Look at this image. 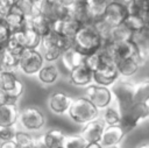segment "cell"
Wrapping results in <instances>:
<instances>
[{"label": "cell", "mask_w": 149, "mask_h": 148, "mask_svg": "<svg viewBox=\"0 0 149 148\" xmlns=\"http://www.w3.org/2000/svg\"><path fill=\"white\" fill-rule=\"evenodd\" d=\"M112 94L118 104V111L120 114L125 113L135 101H134V84L127 80L118 79L112 85Z\"/></svg>", "instance_id": "cell-4"}, {"label": "cell", "mask_w": 149, "mask_h": 148, "mask_svg": "<svg viewBox=\"0 0 149 148\" xmlns=\"http://www.w3.org/2000/svg\"><path fill=\"white\" fill-rule=\"evenodd\" d=\"M149 100V77L142 82L134 84V101H146Z\"/></svg>", "instance_id": "cell-29"}, {"label": "cell", "mask_w": 149, "mask_h": 148, "mask_svg": "<svg viewBox=\"0 0 149 148\" xmlns=\"http://www.w3.org/2000/svg\"><path fill=\"white\" fill-rule=\"evenodd\" d=\"M105 127L106 126L101 119H94L84 125L79 135L87 143H99Z\"/></svg>", "instance_id": "cell-12"}, {"label": "cell", "mask_w": 149, "mask_h": 148, "mask_svg": "<svg viewBox=\"0 0 149 148\" xmlns=\"http://www.w3.org/2000/svg\"><path fill=\"white\" fill-rule=\"evenodd\" d=\"M65 136L66 135L61 129H49L43 135H41V140L47 148H57L63 146Z\"/></svg>", "instance_id": "cell-22"}, {"label": "cell", "mask_w": 149, "mask_h": 148, "mask_svg": "<svg viewBox=\"0 0 149 148\" xmlns=\"http://www.w3.org/2000/svg\"><path fill=\"white\" fill-rule=\"evenodd\" d=\"M136 58L142 62H146V57L141 52V48L133 41H126L122 43H114V59H128Z\"/></svg>", "instance_id": "cell-10"}, {"label": "cell", "mask_w": 149, "mask_h": 148, "mask_svg": "<svg viewBox=\"0 0 149 148\" xmlns=\"http://www.w3.org/2000/svg\"><path fill=\"white\" fill-rule=\"evenodd\" d=\"M149 7V0H132L127 5L128 14H135L147 20V12ZM148 21V20H147ZM149 23V22H148Z\"/></svg>", "instance_id": "cell-28"}, {"label": "cell", "mask_w": 149, "mask_h": 148, "mask_svg": "<svg viewBox=\"0 0 149 148\" xmlns=\"http://www.w3.org/2000/svg\"><path fill=\"white\" fill-rule=\"evenodd\" d=\"M70 82L76 86H88L93 82V73L84 64H80L70 71Z\"/></svg>", "instance_id": "cell-15"}, {"label": "cell", "mask_w": 149, "mask_h": 148, "mask_svg": "<svg viewBox=\"0 0 149 148\" xmlns=\"http://www.w3.org/2000/svg\"><path fill=\"white\" fill-rule=\"evenodd\" d=\"M147 20L149 22V7H148V12H147Z\"/></svg>", "instance_id": "cell-50"}, {"label": "cell", "mask_w": 149, "mask_h": 148, "mask_svg": "<svg viewBox=\"0 0 149 148\" xmlns=\"http://www.w3.org/2000/svg\"><path fill=\"white\" fill-rule=\"evenodd\" d=\"M69 17L78 21L80 24L90 23L86 1L85 0H73L69 6Z\"/></svg>", "instance_id": "cell-18"}, {"label": "cell", "mask_w": 149, "mask_h": 148, "mask_svg": "<svg viewBox=\"0 0 149 148\" xmlns=\"http://www.w3.org/2000/svg\"><path fill=\"white\" fill-rule=\"evenodd\" d=\"M20 79L15 75V72L10 71H0V91L10 92L16 86Z\"/></svg>", "instance_id": "cell-26"}, {"label": "cell", "mask_w": 149, "mask_h": 148, "mask_svg": "<svg viewBox=\"0 0 149 148\" xmlns=\"http://www.w3.org/2000/svg\"><path fill=\"white\" fill-rule=\"evenodd\" d=\"M26 33V49H37L41 44V36L33 29L23 27Z\"/></svg>", "instance_id": "cell-33"}, {"label": "cell", "mask_w": 149, "mask_h": 148, "mask_svg": "<svg viewBox=\"0 0 149 148\" xmlns=\"http://www.w3.org/2000/svg\"><path fill=\"white\" fill-rule=\"evenodd\" d=\"M81 27V24L73 20V19H65V20H58V19H54L50 22V29L51 31H54L57 35L61 36H65V37H70L73 38V36L76 35V33L78 31V29Z\"/></svg>", "instance_id": "cell-11"}, {"label": "cell", "mask_w": 149, "mask_h": 148, "mask_svg": "<svg viewBox=\"0 0 149 148\" xmlns=\"http://www.w3.org/2000/svg\"><path fill=\"white\" fill-rule=\"evenodd\" d=\"M91 24L93 26V28L95 29V31L99 34V36L101 37L102 43L109 41V36H111V31H112V27H109L101 17L91 22Z\"/></svg>", "instance_id": "cell-31"}, {"label": "cell", "mask_w": 149, "mask_h": 148, "mask_svg": "<svg viewBox=\"0 0 149 148\" xmlns=\"http://www.w3.org/2000/svg\"><path fill=\"white\" fill-rule=\"evenodd\" d=\"M123 24L134 34L136 31H140L141 29H143L144 27L148 26V21L140 16V15H135V14H128L127 17L123 21Z\"/></svg>", "instance_id": "cell-27"}, {"label": "cell", "mask_w": 149, "mask_h": 148, "mask_svg": "<svg viewBox=\"0 0 149 148\" xmlns=\"http://www.w3.org/2000/svg\"><path fill=\"white\" fill-rule=\"evenodd\" d=\"M125 132L122 131V128L118 125V126H106L101 139H100V146L102 148L106 147H112V146H119V143L121 142V140L125 136Z\"/></svg>", "instance_id": "cell-14"}, {"label": "cell", "mask_w": 149, "mask_h": 148, "mask_svg": "<svg viewBox=\"0 0 149 148\" xmlns=\"http://www.w3.org/2000/svg\"><path fill=\"white\" fill-rule=\"evenodd\" d=\"M52 17L58 20L69 19V6H64L62 3H54L52 5Z\"/></svg>", "instance_id": "cell-38"}, {"label": "cell", "mask_w": 149, "mask_h": 148, "mask_svg": "<svg viewBox=\"0 0 149 148\" xmlns=\"http://www.w3.org/2000/svg\"><path fill=\"white\" fill-rule=\"evenodd\" d=\"M19 69V57L13 55L6 47L0 50V71L15 72Z\"/></svg>", "instance_id": "cell-20"}, {"label": "cell", "mask_w": 149, "mask_h": 148, "mask_svg": "<svg viewBox=\"0 0 149 148\" xmlns=\"http://www.w3.org/2000/svg\"><path fill=\"white\" fill-rule=\"evenodd\" d=\"M132 38H133V33L123 23L112 28L111 36H109V42H112V43H122V42H126V41H130Z\"/></svg>", "instance_id": "cell-25"}, {"label": "cell", "mask_w": 149, "mask_h": 148, "mask_svg": "<svg viewBox=\"0 0 149 148\" xmlns=\"http://www.w3.org/2000/svg\"><path fill=\"white\" fill-rule=\"evenodd\" d=\"M19 112L17 105L0 104V128L14 126L17 122Z\"/></svg>", "instance_id": "cell-16"}, {"label": "cell", "mask_w": 149, "mask_h": 148, "mask_svg": "<svg viewBox=\"0 0 149 148\" xmlns=\"http://www.w3.org/2000/svg\"><path fill=\"white\" fill-rule=\"evenodd\" d=\"M73 48L81 55L87 56L98 51L101 48L102 41L91 23L81 24L76 35L73 36Z\"/></svg>", "instance_id": "cell-1"}, {"label": "cell", "mask_w": 149, "mask_h": 148, "mask_svg": "<svg viewBox=\"0 0 149 148\" xmlns=\"http://www.w3.org/2000/svg\"><path fill=\"white\" fill-rule=\"evenodd\" d=\"M62 49L58 48L57 45H52V47H49L47 49H43L42 50V56L44 58V62H48V63H52V62H56L61 58V55H62Z\"/></svg>", "instance_id": "cell-37"}, {"label": "cell", "mask_w": 149, "mask_h": 148, "mask_svg": "<svg viewBox=\"0 0 149 148\" xmlns=\"http://www.w3.org/2000/svg\"><path fill=\"white\" fill-rule=\"evenodd\" d=\"M73 101V98L66 94L65 92L56 91L50 94L48 99V106L49 108L56 113V114H63L69 111L71 104Z\"/></svg>", "instance_id": "cell-13"}, {"label": "cell", "mask_w": 149, "mask_h": 148, "mask_svg": "<svg viewBox=\"0 0 149 148\" xmlns=\"http://www.w3.org/2000/svg\"><path fill=\"white\" fill-rule=\"evenodd\" d=\"M56 1H57V0H44V2H47L48 5H51V6H52L54 3H56Z\"/></svg>", "instance_id": "cell-48"}, {"label": "cell", "mask_w": 149, "mask_h": 148, "mask_svg": "<svg viewBox=\"0 0 149 148\" xmlns=\"http://www.w3.org/2000/svg\"><path fill=\"white\" fill-rule=\"evenodd\" d=\"M33 1V3L35 5V6H37V7H41V5L43 3V1L44 0H31Z\"/></svg>", "instance_id": "cell-46"}, {"label": "cell", "mask_w": 149, "mask_h": 148, "mask_svg": "<svg viewBox=\"0 0 149 148\" xmlns=\"http://www.w3.org/2000/svg\"><path fill=\"white\" fill-rule=\"evenodd\" d=\"M85 1H86L90 23H91V22L102 17V15L107 8V5L109 3L111 0H85Z\"/></svg>", "instance_id": "cell-21"}, {"label": "cell", "mask_w": 149, "mask_h": 148, "mask_svg": "<svg viewBox=\"0 0 149 148\" xmlns=\"http://www.w3.org/2000/svg\"><path fill=\"white\" fill-rule=\"evenodd\" d=\"M86 148H102L100 146V143H88Z\"/></svg>", "instance_id": "cell-45"}, {"label": "cell", "mask_w": 149, "mask_h": 148, "mask_svg": "<svg viewBox=\"0 0 149 148\" xmlns=\"http://www.w3.org/2000/svg\"><path fill=\"white\" fill-rule=\"evenodd\" d=\"M3 20H5L6 24L9 27L10 31L21 29V28H23V24H24V16L14 6L9 10V13L3 17Z\"/></svg>", "instance_id": "cell-24"}, {"label": "cell", "mask_w": 149, "mask_h": 148, "mask_svg": "<svg viewBox=\"0 0 149 148\" xmlns=\"http://www.w3.org/2000/svg\"><path fill=\"white\" fill-rule=\"evenodd\" d=\"M21 127L26 131L34 132L42 129L45 125V117L41 110L35 106H27L19 112V119Z\"/></svg>", "instance_id": "cell-7"}, {"label": "cell", "mask_w": 149, "mask_h": 148, "mask_svg": "<svg viewBox=\"0 0 149 148\" xmlns=\"http://www.w3.org/2000/svg\"><path fill=\"white\" fill-rule=\"evenodd\" d=\"M15 134H16V129L14 128V126L0 128V142L14 140Z\"/></svg>", "instance_id": "cell-40"}, {"label": "cell", "mask_w": 149, "mask_h": 148, "mask_svg": "<svg viewBox=\"0 0 149 148\" xmlns=\"http://www.w3.org/2000/svg\"><path fill=\"white\" fill-rule=\"evenodd\" d=\"M3 47H6L13 55H15L16 57H20V55L22 54V51H23V47L22 45H20L16 41H14L12 37H9V40L7 41V43L3 45Z\"/></svg>", "instance_id": "cell-41"}, {"label": "cell", "mask_w": 149, "mask_h": 148, "mask_svg": "<svg viewBox=\"0 0 149 148\" xmlns=\"http://www.w3.org/2000/svg\"><path fill=\"white\" fill-rule=\"evenodd\" d=\"M106 148H119V146H112V147H106Z\"/></svg>", "instance_id": "cell-51"}, {"label": "cell", "mask_w": 149, "mask_h": 148, "mask_svg": "<svg viewBox=\"0 0 149 148\" xmlns=\"http://www.w3.org/2000/svg\"><path fill=\"white\" fill-rule=\"evenodd\" d=\"M59 77V71L56 65L54 64H47L41 68V70L37 72V78L42 84H54Z\"/></svg>", "instance_id": "cell-23"}, {"label": "cell", "mask_w": 149, "mask_h": 148, "mask_svg": "<svg viewBox=\"0 0 149 148\" xmlns=\"http://www.w3.org/2000/svg\"><path fill=\"white\" fill-rule=\"evenodd\" d=\"M100 56H101V65L97 71L93 72V82L97 85L109 87L119 79L116 64L113 59L104 57L101 54Z\"/></svg>", "instance_id": "cell-5"}, {"label": "cell", "mask_w": 149, "mask_h": 148, "mask_svg": "<svg viewBox=\"0 0 149 148\" xmlns=\"http://www.w3.org/2000/svg\"><path fill=\"white\" fill-rule=\"evenodd\" d=\"M115 64H116L119 76H122L125 78H129L137 72L139 68L143 64V62L140 59H136V58H128V59L116 61Z\"/></svg>", "instance_id": "cell-19"}, {"label": "cell", "mask_w": 149, "mask_h": 148, "mask_svg": "<svg viewBox=\"0 0 149 148\" xmlns=\"http://www.w3.org/2000/svg\"><path fill=\"white\" fill-rule=\"evenodd\" d=\"M137 148H149V143H142V145H140Z\"/></svg>", "instance_id": "cell-49"}, {"label": "cell", "mask_w": 149, "mask_h": 148, "mask_svg": "<svg viewBox=\"0 0 149 148\" xmlns=\"http://www.w3.org/2000/svg\"><path fill=\"white\" fill-rule=\"evenodd\" d=\"M84 57H85L84 55H81L78 50H76L73 47H71L62 52L59 59H61L63 66L70 72L76 66L84 63Z\"/></svg>", "instance_id": "cell-17"}, {"label": "cell", "mask_w": 149, "mask_h": 148, "mask_svg": "<svg viewBox=\"0 0 149 148\" xmlns=\"http://www.w3.org/2000/svg\"><path fill=\"white\" fill-rule=\"evenodd\" d=\"M14 141H15L17 148H33L34 142H35V138L27 132L16 131V134L14 136Z\"/></svg>", "instance_id": "cell-32"}, {"label": "cell", "mask_w": 149, "mask_h": 148, "mask_svg": "<svg viewBox=\"0 0 149 148\" xmlns=\"http://www.w3.org/2000/svg\"><path fill=\"white\" fill-rule=\"evenodd\" d=\"M149 118V104L146 101L134 103L125 113L121 114L119 126L122 128L125 134L132 132L140 121Z\"/></svg>", "instance_id": "cell-3"}, {"label": "cell", "mask_w": 149, "mask_h": 148, "mask_svg": "<svg viewBox=\"0 0 149 148\" xmlns=\"http://www.w3.org/2000/svg\"><path fill=\"white\" fill-rule=\"evenodd\" d=\"M1 48H2V45H0V50H1Z\"/></svg>", "instance_id": "cell-54"}, {"label": "cell", "mask_w": 149, "mask_h": 148, "mask_svg": "<svg viewBox=\"0 0 149 148\" xmlns=\"http://www.w3.org/2000/svg\"><path fill=\"white\" fill-rule=\"evenodd\" d=\"M14 7L24 16V17H30L34 9L35 5L33 3L31 0H15Z\"/></svg>", "instance_id": "cell-36"}, {"label": "cell", "mask_w": 149, "mask_h": 148, "mask_svg": "<svg viewBox=\"0 0 149 148\" xmlns=\"http://www.w3.org/2000/svg\"><path fill=\"white\" fill-rule=\"evenodd\" d=\"M87 142L79 135V134H72V135H66L63 146L65 148H86Z\"/></svg>", "instance_id": "cell-35"}, {"label": "cell", "mask_w": 149, "mask_h": 148, "mask_svg": "<svg viewBox=\"0 0 149 148\" xmlns=\"http://www.w3.org/2000/svg\"><path fill=\"white\" fill-rule=\"evenodd\" d=\"M105 126H118L121 120V114L118 111V108L108 106L104 110L102 113V119Z\"/></svg>", "instance_id": "cell-30"}, {"label": "cell", "mask_w": 149, "mask_h": 148, "mask_svg": "<svg viewBox=\"0 0 149 148\" xmlns=\"http://www.w3.org/2000/svg\"><path fill=\"white\" fill-rule=\"evenodd\" d=\"M69 117L76 124L85 125L99 117V110L93 105V103L86 97H79L73 99L69 111Z\"/></svg>", "instance_id": "cell-2"}, {"label": "cell", "mask_w": 149, "mask_h": 148, "mask_svg": "<svg viewBox=\"0 0 149 148\" xmlns=\"http://www.w3.org/2000/svg\"><path fill=\"white\" fill-rule=\"evenodd\" d=\"M15 0H0V19H3L13 8Z\"/></svg>", "instance_id": "cell-42"}, {"label": "cell", "mask_w": 149, "mask_h": 148, "mask_svg": "<svg viewBox=\"0 0 149 148\" xmlns=\"http://www.w3.org/2000/svg\"><path fill=\"white\" fill-rule=\"evenodd\" d=\"M44 65V58L42 52L37 49H23L19 57V69L28 76L37 75L41 68Z\"/></svg>", "instance_id": "cell-6"}, {"label": "cell", "mask_w": 149, "mask_h": 148, "mask_svg": "<svg viewBox=\"0 0 149 148\" xmlns=\"http://www.w3.org/2000/svg\"><path fill=\"white\" fill-rule=\"evenodd\" d=\"M148 29H149V23H148Z\"/></svg>", "instance_id": "cell-55"}, {"label": "cell", "mask_w": 149, "mask_h": 148, "mask_svg": "<svg viewBox=\"0 0 149 148\" xmlns=\"http://www.w3.org/2000/svg\"><path fill=\"white\" fill-rule=\"evenodd\" d=\"M128 15V9L126 5H122L120 2L116 1H109V3L107 5V8L102 15V20L112 28L123 23L125 19Z\"/></svg>", "instance_id": "cell-9"}, {"label": "cell", "mask_w": 149, "mask_h": 148, "mask_svg": "<svg viewBox=\"0 0 149 148\" xmlns=\"http://www.w3.org/2000/svg\"><path fill=\"white\" fill-rule=\"evenodd\" d=\"M33 148H47V147L43 145V142H42V140H41V136H40V138H35V142H34Z\"/></svg>", "instance_id": "cell-44"}, {"label": "cell", "mask_w": 149, "mask_h": 148, "mask_svg": "<svg viewBox=\"0 0 149 148\" xmlns=\"http://www.w3.org/2000/svg\"><path fill=\"white\" fill-rule=\"evenodd\" d=\"M90 71H92V73L94 71H97L100 65H101V56H100V52L99 50L93 52V54H90L87 56L84 57V63H83Z\"/></svg>", "instance_id": "cell-34"}, {"label": "cell", "mask_w": 149, "mask_h": 148, "mask_svg": "<svg viewBox=\"0 0 149 148\" xmlns=\"http://www.w3.org/2000/svg\"><path fill=\"white\" fill-rule=\"evenodd\" d=\"M10 34H12V31H10L9 27L6 24L5 20L0 19V45L3 47L7 43V41L10 37Z\"/></svg>", "instance_id": "cell-39"}, {"label": "cell", "mask_w": 149, "mask_h": 148, "mask_svg": "<svg viewBox=\"0 0 149 148\" xmlns=\"http://www.w3.org/2000/svg\"><path fill=\"white\" fill-rule=\"evenodd\" d=\"M57 148H65L64 146H59V147H57Z\"/></svg>", "instance_id": "cell-53"}, {"label": "cell", "mask_w": 149, "mask_h": 148, "mask_svg": "<svg viewBox=\"0 0 149 148\" xmlns=\"http://www.w3.org/2000/svg\"><path fill=\"white\" fill-rule=\"evenodd\" d=\"M0 148H17V146L14 140H10V141L0 142Z\"/></svg>", "instance_id": "cell-43"}, {"label": "cell", "mask_w": 149, "mask_h": 148, "mask_svg": "<svg viewBox=\"0 0 149 148\" xmlns=\"http://www.w3.org/2000/svg\"><path fill=\"white\" fill-rule=\"evenodd\" d=\"M112 1H116V2H120V3H122V5H126V6H127L132 0H112Z\"/></svg>", "instance_id": "cell-47"}, {"label": "cell", "mask_w": 149, "mask_h": 148, "mask_svg": "<svg viewBox=\"0 0 149 148\" xmlns=\"http://www.w3.org/2000/svg\"><path fill=\"white\" fill-rule=\"evenodd\" d=\"M147 48H148V52H149V41H148V43H147Z\"/></svg>", "instance_id": "cell-52"}, {"label": "cell", "mask_w": 149, "mask_h": 148, "mask_svg": "<svg viewBox=\"0 0 149 148\" xmlns=\"http://www.w3.org/2000/svg\"><path fill=\"white\" fill-rule=\"evenodd\" d=\"M86 98L90 99L93 105L98 108H106L111 105L112 99H113V94L109 87H105V86H100L97 84H91L88 86H86Z\"/></svg>", "instance_id": "cell-8"}]
</instances>
